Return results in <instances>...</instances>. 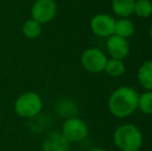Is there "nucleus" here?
Here are the masks:
<instances>
[{"label":"nucleus","instance_id":"nucleus-10","mask_svg":"<svg viewBox=\"0 0 152 151\" xmlns=\"http://www.w3.org/2000/svg\"><path fill=\"white\" fill-rule=\"evenodd\" d=\"M138 80L143 88L152 90V60L144 62L138 71Z\"/></svg>","mask_w":152,"mask_h":151},{"label":"nucleus","instance_id":"nucleus-17","mask_svg":"<svg viewBox=\"0 0 152 151\" xmlns=\"http://www.w3.org/2000/svg\"><path fill=\"white\" fill-rule=\"evenodd\" d=\"M138 109L146 115H152V90H147L139 96Z\"/></svg>","mask_w":152,"mask_h":151},{"label":"nucleus","instance_id":"nucleus-9","mask_svg":"<svg viewBox=\"0 0 152 151\" xmlns=\"http://www.w3.org/2000/svg\"><path fill=\"white\" fill-rule=\"evenodd\" d=\"M69 141L62 133H53L45 139L42 151H68Z\"/></svg>","mask_w":152,"mask_h":151},{"label":"nucleus","instance_id":"nucleus-2","mask_svg":"<svg viewBox=\"0 0 152 151\" xmlns=\"http://www.w3.org/2000/svg\"><path fill=\"white\" fill-rule=\"evenodd\" d=\"M114 144L121 151H139L143 144V133L136 125L123 124L115 131Z\"/></svg>","mask_w":152,"mask_h":151},{"label":"nucleus","instance_id":"nucleus-7","mask_svg":"<svg viewBox=\"0 0 152 151\" xmlns=\"http://www.w3.org/2000/svg\"><path fill=\"white\" fill-rule=\"evenodd\" d=\"M115 20L112 16L107 14H98L92 18L90 27L92 32L100 37H110L114 34Z\"/></svg>","mask_w":152,"mask_h":151},{"label":"nucleus","instance_id":"nucleus-15","mask_svg":"<svg viewBox=\"0 0 152 151\" xmlns=\"http://www.w3.org/2000/svg\"><path fill=\"white\" fill-rule=\"evenodd\" d=\"M134 14L140 18H148L152 15V2L150 0H136Z\"/></svg>","mask_w":152,"mask_h":151},{"label":"nucleus","instance_id":"nucleus-4","mask_svg":"<svg viewBox=\"0 0 152 151\" xmlns=\"http://www.w3.org/2000/svg\"><path fill=\"white\" fill-rule=\"evenodd\" d=\"M107 56L102 51L96 48L87 49L83 52L81 62L84 69L90 73H100L104 71L107 63Z\"/></svg>","mask_w":152,"mask_h":151},{"label":"nucleus","instance_id":"nucleus-16","mask_svg":"<svg viewBox=\"0 0 152 151\" xmlns=\"http://www.w3.org/2000/svg\"><path fill=\"white\" fill-rule=\"evenodd\" d=\"M42 25L40 23H38L37 21L33 20H28L25 22V24L23 25V33L26 37L28 38H35L42 33Z\"/></svg>","mask_w":152,"mask_h":151},{"label":"nucleus","instance_id":"nucleus-6","mask_svg":"<svg viewBox=\"0 0 152 151\" xmlns=\"http://www.w3.org/2000/svg\"><path fill=\"white\" fill-rule=\"evenodd\" d=\"M57 14V4L54 0H36L31 9L32 19L40 24L48 23Z\"/></svg>","mask_w":152,"mask_h":151},{"label":"nucleus","instance_id":"nucleus-1","mask_svg":"<svg viewBox=\"0 0 152 151\" xmlns=\"http://www.w3.org/2000/svg\"><path fill=\"white\" fill-rule=\"evenodd\" d=\"M139 93L129 86H121L111 94L109 110L117 118H125L138 109Z\"/></svg>","mask_w":152,"mask_h":151},{"label":"nucleus","instance_id":"nucleus-19","mask_svg":"<svg viewBox=\"0 0 152 151\" xmlns=\"http://www.w3.org/2000/svg\"><path fill=\"white\" fill-rule=\"evenodd\" d=\"M150 37H151V39H152V26H151V28H150Z\"/></svg>","mask_w":152,"mask_h":151},{"label":"nucleus","instance_id":"nucleus-8","mask_svg":"<svg viewBox=\"0 0 152 151\" xmlns=\"http://www.w3.org/2000/svg\"><path fill=\"white\" fill-rule=\"evenodd\" d=\"M129 42L126 38L116 34L111 35L107 40V50L112 58L123 60L129 54Z\"/></svg>","mask_w":152,"mask_h":151},{"label":"nucleus","instance_id":"nucleus-13","mask_svg":"<svg viewBox=\"0 0 152 151\" xmlns=\"http://www.w3.org/2000/svg\"><path fill=\"white\" fill-rule=\"evenodd\" d=\"M104 71L112 78H119L125 73V65L122 60L111 58L107 60Z\"/></svg>","mask_w":152,"mask_h":151},{"label":"nucleus","instance_id":"nucleus-5","mask_svg":"<svg viewBox=\"0 0 152 151\" xmlns=\"http://www.w3.org/2000/svg\"><path fill=\"white\" fill-rule=\"evenodd\" d=\"M62 135L69 142H81L88 135V126L80 118H68L62 127Z\"/></svg>","mask_w":152,"mask_h":151},{"label":"nucleus","instance_id":"nucleus-11","mask_svg":"<svg viewBox=\"0 0 152 151\" xmlns=\"http://www.w3.org/2000/svg\"><path fill=\"white\" fill-rule=\"evenodd\" d=\"M134 1L136 0H112L113 10L120 18H128L134 14Z\"/></svg>","mask_w":152,"mask_h":151},{"label":"nucleus","instance_id":"nucleus-18","mask_svg":"<svg viewBox=\"0 0 152 151\" xmlns=\"http://www.w3.org/2000/svg\"><path fill=\"white\" fill-rule=\"evenodd\" d=\"M89 151H107L106 149H104V148H99V147H96V148H92Z\"/></svg>","mask_w":152,"mask_h":151},{"label":"nucleus","instance_id":"nucleus-14","mask_svg":"<svg viewBox=\"0 0 152 151\" xmlns=\"http://www.w3.org/2000/svg\"><path fill=\"white\" fill-rule=\"evenodd\" d=\"M56 111L59 115L66 117V118H72L78 113L77 106L72 101H67V99L61 101L60 103H58L56 107Z\"/></svg>","mask_w":152,"mask_h":151},{"label":"nucleus","instance_id":"nucleus-3","mask_svg":"<svg viewBox=\"0 0 152 151\" xmlns=\"http://www.w3.org/2000/svg\"><path fill=\"white\" fill-rule=\"evenodd\" d=\"M42 103L39 95L34 92H26L22 94L15 104V111L21 117H35L40 113Z\"/></svg>","mask_w":152,"mask_h":151},{"label":"nucleus","instance_id":"nucleus-12","mask_svg":"<svg viewBox=\"0 0 152 151\" xmlns=\"http://www.w3.org/2000/svg\"><path fill=\"white\" fill-rule=\"evenodd\" d=\"M134 25L129 19L121 18L120 20L115 22L114 34L127 39L128 37H130L134 34Z\"/></svg>","mask_w":152,"mask_h":151}]
</instances>
